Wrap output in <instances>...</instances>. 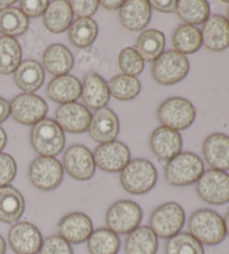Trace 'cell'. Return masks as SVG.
Segmentation results:
<instances>
[{
  "instance_id": "1",
  "label": "cell",
  "mask_w": 229,
  "mask_h": 254,
  "mask_svg": "<svg viewBox=\"0 0 229 254\" xmlns=\"http://www.w3.org/2000/svg\"><path fill=\"white\" fill-rule=\"evenodd\" d=\"M188 229L193 238L208 247L220 244L227 236L224 217L210 208L193 212L188 221Z\"/></svg>"
},
{
  "instance_id": "2",
  "label": "cell",
  "mask_w": 229,
  "mask_h": 254,
  "mask_svg": "<svg viewBox=\"0 0 229 254\" xmlns=\"http://www.w3.org/2000/svg\"><path fill=\"white\" fill-rule=\"evenodd\" d=\"M205 173L204 161L193 152H180L169 160L165 168V177L171 186L183 187L197 183Z\"/></svg>"
},
{
  "instance_id": "3",
  "label": "cell",
  "mask_w": 229,
  "mask_h": 254,
  "mask_svg": "<svg viewBox=\"0 0 229 254\" xmlns=\"http://www.w3.org/2000/svg\"><path fill=\"white\" fill-rule=\"evenodd\" d=\"M158 173L151 161L135 158L127 164L120 174V183L126 192L143 195L156 186Z\"/></svg>"
},
{
  "instance_id": "4",
  "label": "cell",
  "mask_w": 229,
  "mask_h": 254,
  "mask_svg": "<svg viewBox=\"0 0 229 254\" xmlns=\"http://www.w3.org/2000/svg\"><path fill=\"white\" fill-rule=\"evenodd\" d=\"M30 142L34 150L42 157H55L64 149V131L55 120L45 118L33 126Z\"/></svg>"
},
{
  "instance_id": "5",
  "label": "cell",
  "mask_w": 229,
  "mask_h": 254,
  "mask_svg": "<svg viewBox=\"0 0 229 254\" xmlns=\"http://www.w3.org/2000/svg\"><path fill=\"white\" fill-rule=\"evenodd\" d=\"M190 64L186 55L174 50L166 51L152 65V76L161 85H173L188 75Z\"/></svg>"
},
{
  "instance_id": "6",
  "label": "cell",
  "mask_w": 229,
  "mask_h": 254,
  "mask_svg": "<svg viewBox=\"0 0 229 254\" xmlns=\"http://www.w3.org/2000/svg\"><path fill=\"white\" fill-rule=\"evenodd\" d=\"M150 229L158 238L170 239L180 233L186 222V213L181 205L168 201L160 205L150 216Z\"/></svg>"
},
{
  "instance_id": "7",
  "label": "cell",
  "mask_w": 229,
  "mask_h": 254,
  "mask_svg": "<svg viewBox=\"0 0 229 254\" xmlns=\"http://www.w3.org/2000/svg\"><path fill=\"white\" fill-rule=\"evenodd\" d=\"M143 212L138 203L130 199L117 200L112 204L105 215L108 229L118 234H130L139 227Z\"/></svg>"
},
{
  "instance_id": "8",
  "label": "cell",
  "mask_w": 229,
  "mask_h": 254,
  "mask_svg": "<svg viewBox=\"0 0 229 254\" xmlns=\"http://www.w3.org/2000/svg\"><path fill=\"white\" fill-rule=\"evenodd\" d=\"M158 118L164 127L172 130H186L196 119V109L190 101L174 96L164 101L158 110Z\"/></svg>"
},
{
  "instance_id": "9",
  "label": "cell",
  "mask_w": 229,
  "mask_h": 254,
  "mask_svg": "<svg viewBox=\"0 0 229 254\" xmlns=\"http://www.w3.org/2000/svg\"><path fill=\"white\" fill-rule=\"evenodd\" d=\"M196 191L200 198L210 205L229 203V174L209 169L196 183Z\"/></svg>"
},
{
  "instance_id": "10",
  "label": "cell",
  "mask_w": 229,
  "mask_h": 254,
  "mask_svg": "<svg viewBox=\"0 0 229 254\" xmlns=\"http://www.w3.org/2000/svg\"><path fill=\"white\" fill-rule=\"evenodd\" d=\"M29 181L39 190L50 191L58 187L64 177V168L55 157H38L29 166Z\"/></svg>"
},
{
  "instance_id": "11",
  "label": "cell",
  "mask_w": 229,
  "mask_h": 254,
  "mask_svg": "<svg viewBox=\"0 0 229 254\" xmlns=\"http://www.w3.org/2000/svg\"><path fill=\"white\" fill-rule=\"evenodd\" d=\"M48 112L46 101L34 93H23L12 99L10 115L18 124L34 126L45 119Z\"/></svg>"
},
{
  "instance_id": "12",
  "label": "cell",
  "mask_w": 229,
  "mask_h": 254,
  "mask_svg": "<svg viewBox=\"0 0 229 254\" xmlns=\"http://www.w3.org/2000/svg\"><path fill=\"white\" fill-rule=\"evenodd\" d=\"M63 168L74 179L89 181L94 176L96 169L94 156L84 144H73L63 157Z\"/></svg>"
},
{
  "instance_id": "13",
  "label": "cell",
  "mask_w": 229,
  "mask_h": 254,
  "mask_svg": "<svg viewBox=\"0 0 229 254\" xmlns=\"http://www.w3.org/2000/svg\"><path fill=\"white\" fill-rule=\"evenodd\" d=\"M93 156L95 165L105 173H121L131 161L130 149L116 140L100 144Z\"/></svg>"
},
{
  "instance_id": "14",
  "label": "cell",
  "mask_w": 229,
  "mask_h": 254,
  "mask_svg": "<svg viewBox=\"0 0 229 254\" xmlns=\"http://www.w3.org/2000/svg\"><path fill=\"white\" fill-rule=\"evenodd\" d=\"M8 242L17 254H37L44 241L37 226L29 222H17L8 232Z\"/></svg>"
},
{
  "instance_id": "15",
  "label": "cell",
  "mask_w": 229,
  "mask_h": 254,
  "mask_svg": "<svg viewBox=\"0 0 229 254\" xmlns=\"http://www.w3.org/2000/svg\"><path fill=\"white\" fill-rule=\"evenodd\" d=\"M56 122L63 131L69 133H82L89 129L92 115L89 109L77 102L66 103L57 109Z\"/></svg>"
},
{
  "instance_id": "16",
  "label": "cell",
  "mask_w": 229,
  "mask_h": 254,
  "mask_svg": "<svg viewBox=\"0 0 229 254\" xmlns=\"http://www.w3.org/2000/svg\"><path fill=\"white\" fill-rule=\"evenodd\" d=\"M58 233L69 244H82L93 233V223L84 213H69L59 221Z\"/></svg>"
},
{
  "instance_id": "17",
  "label": "cell",
  "mask_w": 229,
  "mask_h": 254,
  "mask_svg": "<svg viewBox=\"0 0 229 254\" xmlns=\"http://www.w3.org/2000/svg\"><path fill=\"white\" fill-rule=\"evenodd\" d=\"M202 45L211 52H223L229 47V23L223 15H210L202 26Z\"/></svg>"
},
{
  "instance_id": "18",
  "label": "cell",
  "mask_w": 229,
  "mask_h": 254,
  "mask_svg": "<svg viewBox=\"0 0 229 254\" xmlns=\"http://www.w3.org/2000/svg\"><path fill=\"white\" fill-rule=\"evenodd\" d=\"M202 155L211 169L229 170V135L222 132L211 133L202 144Z\"/></svg>"
},
{
  "instance_id": "19",
  "label": "cell",
  "mask_w": 229,
  "mask_h": 254,
  "mask_svg": "<svg viewBox=\"0 0 229 254\" xmlns=\"http://www.w3.org/2000/svg\"><path fill=\"white\" fill-rule=\"evenodd\" d=\"M120 131V122L117 116L111 109L102 108L92 116L89 127L90 137L96 142L108 143L116 139Z\"/></svg>"
},
{
  "instance_id": "20",
  "label": "cell",
  "mask_w": 229,
  "mask_h": 254,
  "mask_svg": "<svg viewBox=\"0 0 229 254\" xmlns=\"http://www.w3.org/2000/svg\"><path fill=\"white\" fill-rule=\"evenodd\" d=\"M150 147L160 160L169 161L181 152L182 139L178 131L160 127L150 137Z\"/></svg>"
},
{
  "instance_id": "21",
  "label": "cell",
  "mask_w": 229,
  "mask_h": 254,
  "mask_svg": "<svg viewBox=\"0 0 229 254\" xmlns=\"http://www.w3.org/2000/svg\"><path fill=\"white\" fill-rule=\"evenodd\" d=\"M151 15V6L148 0H127L118 11L122 26L131 32H139L147 27Z\"/></svg>"
},
{
  "instance_id": "22",
  "label": "cell",
  "mask_w": 229,
  "mask_h": 254,
  "mask_svg": "<svg viewBox=\"0 0 229 254\" xmlns=\"http://www.w3.org/2000/svg\"><path fill=\"white\" fill-rule=\"evenodd\" d=\"M47 95L59 104L76 102L82 94V84L74 75H60L53 78L47 86Z\"/></svg>"
},
{
  "instance_id": "23",
  "label": "cell",
  "mask_w": 229,
  "mask_h": 254,
  "mask_svg": "<svg viewBox=\"0 0 229 254\" xmlns=\"http://www.w3.org/2000/svg\"><path fill=\"white\" fill-rule=\"evenodd\" d=\"M82 99L86 108L100 110L105 108L110 100V91L108 83L96 73H91L84 77L82 84Z\"/></svg>"
},
{
  "instance_id": "24",
  "label": "cell",
  "mask_w": 229,
  "mask_h": 254,
  "mask_svg": "<svg viewBox=\"0 0 229 254\" xmlns=\"http://www.w3.org/2000/svg\"><path fill=\"white\" fill-rule=\"evenodd\" d=\"M25 198L21 192L11 185L0 187V222L17 223L25 212Z\"/></svg>"
},
{
  "instance_id": "25",
  "label": "cell",
  "mask_w": 229,
  "mask_h": 254,
  "mask_svg": "<svg viewBox=\"0 0 229 254\" xmlns=\"http://www.w3.org/2000/svg\"><path fill=\"white\" fill-rule=\"evenodd\" d=\"M73 11L69 1L54 0L48 3L43 15L44 25L53 34H61L67 30L73 21Z\"/></svg>"
},
{
  "instance_id": "26",
  "label": "cell",
  "mask_w": 229,
  "mask_h": 254,
  "mask_svg": "<svg viewBox=\"0 0 229 254\" xmlns=\"http://www.w3.org/2000/svg\"><path fill=\"white\" fill-rule=\"evenodd\" d=\"M15 83L24 93L38 91L45 81V71L41 63L35 60H25L15 72Z\"/></svg>"
},
{
  "instance_id": "27",
  "label": "cell",
  "mask_w": 229,
  "mask_h": 254,
  "mask_svg": "<svg viewBox=\"0 0 229 254\" xmlns=\"http://www.w3.org/2000/svg\"><path fill=\"white\" fill-rule=\"evenodd\" d=\"M43 63L48 72L55 76L66 75L74 66V58L70 51L63 44H53L46 48L43 55Z\"/></svg>"
},
{
  "instance_id": "28",
  "label": "cell",
  "mask_w": 229,
  "mask_h": 254,
  "mask_svg": "<svg viewBox=\"0 0 229 254\" xmlns=\"http://www.w3.org/2000/svg\"><path fill=\"white\" fill-rule=\"evenodd\" d=\"M126 254H156L158 236L150 226H139L127 235L124 244Z\"/></svg>"
},
{
  "instance_id": "29",
  "label": "cell",
  "mask_w": 229,
  "mask_h": 254,
  "mask_svg": "<svg viewBox=\"0 0 229 254\" xmlns=\"http://www.w3.org/2000/svg\"><path fill=\"white\" fill-rule=\"evenodd\" d=\"M166 46V38L164 33L157 29H148L140 34L136 39L135 50L143 61L155 62L164 53Z\"/></svg>"
},
{
  "instance_id": "30",
  "label": "cell",
  "mask_w": 229,
  "mask_h": 254,
  "mask_svg": "<svg viewBox=\"0 0 229 254\" xmlns=\"http://www.w3.org/2000/svg\"><path fill=\"white\" fill-rule=\"evenodd\" d=\"M29 19L16 7L0 9V34L6 37H16L27 32Z\"/></svg>"
},
{
  "instance_id": "31",
  "label": "cell",
  "mask_w": 229,
  "mask_h": 254,
  "mask_svg": "<svg viewBox=\"0 0 229 254\" xmlns=\"http://www.w3.org/2000/svg\"><path fill=\"white\" fill-rule=\"evenodd\" d=\"M175 11L187 25H204L210 17V6L206 0H179Z\"/></svg>"
},
{
  "instance_id": "32",
  "label": "cell",
  "mask_w": 229,
  "mask_h": 254,
  "mask_svg": "<svg viewBox=\"0 0 229 254\" xmlns=\"http://www.w3.org/2000/svg\"><path fill=\"white\" fill-rule=\"evenodd\" d=\"M172 44L174 51L183 55L197 53L202 46L200 29L187 24L180 25L172 35Z\"/></svg>"
},
{
  "instance_id": "33",
  "label": "cell",
  "mask_w": 229,
  "mask_h": 254,
  "mask_svg": "<svg viewBox=\"0 0 229 254\" xmlns=\"http://www.w3.org/2000/svg\"><path fill=\"white\" fill-rule=\"evenodd\" d=\"M99 26L92 18H77L68 28V38L75 47L86 48L95 42Z\"/></svg>"
},
{
  "instance_id": "34",
  "label": "cell",
  "mask_w": 229,
  "mask_h": 254,
  "mask_svg": "<svg viewBox=\"0 0 229 254\" xmlns=\"http://www.w3.org/2000/svg\"><path fill=\"white\" fill-rule=\"evenodd\" d=\"M120 247L118 235L108 227L93 231L87 240V250L91 254H117Z\"/></svg>"
},
{
  "instance_id": "35",
  "label": "cell",
  "mask_w": 229,
  "mask_h": 254,
  "mask_svg": "<svg viewBox=\"0 0 229 254\" xmlns=\"http://www.w3.org/2000/svg\"><path fill=\"white\" fill-rule=\"evenodd\" d=\"M21 46L16 38L0 37V74L9 75L21 63Z\"/></svg>"
},
{
  "instance_id": "36",
  "label": "cell",
  "mask_w": 229,
  "mask_h": 254,
  "mask_svg": "<svg viewBox=\"0 0 229 254\" xmlns=\"http://www.w3.org/2000/svg\"><path fill=\"white\" fill-rule=\"evenodd\" d=\"M110 95L118 101H130L136 98L141 92V83L134 76L125 74L114 76L108 83Z\"/></svg>"
},
{
  "instance_id": "37",
  "label": "cell",
  "mask_w": 229,
  "mask_h": 254,
  "mask_svg": "<svg viewBox=\"0 0 229 254\" xmlns=\"http://www.w3.org/2000/svg\"><path fill=\"white\" fill-rule=\"evenodd\" d=\"M165 251L166 254H205L204 245L190 233H179L168 239Z\"/></svg>"
},
{
  "instance_id": "38",
  "label": "cell",
  "mask_w": 229,
  "mask_h": 254,
  "mask_svg": "<svg viewBox=\"0 0 229 254\" xmlns=\"http://www.w3.org/2000/svg\"><path fill=\"white\" fill-rule=\"evenodd\" d=\"M117 63L123 74L134 77L140 75L144 67V61L133 47L123 48L118 54Z\"/></svg>"
},
{
  "instance_id": "39",
  "label": "cell",
  "mask_w": 229,
  "mask_h": 254,
  "mask_svg": "<svg viewBox=\"0 0 229 254\" xmlns=\"http://www.w3.org/2000/svg\"><path fill=\"white\" fill-rule=\"evenodd\" d=\"M41 254H74L70 244L59 235H51L43 242Z\"/></svg>"
},
{
  "instance_id": "40",
  "label": "cell",
  "mask_w": 229,
  "mask_h": 254,
  "mask_svg": "<svg viewBox=\"0 0 229 254\" xmlns=\"http://www.w3.org/2000/svg\"><path fill=\"white\" fill-rule=\"evenodd\" d=\"M17 175L16 160L10 155L0 152V187L7 186Z\"/></svg>"
},
{
  "instance_id": "41",
  "label": "cell",
  "mask_w": 229,
  "mask_h": 254,
  "mask_svg": "<svg viewBox=\"0 0 229 254\" xmlns=\"http://www.w3.org/2000/svg\"><path fill=\"white\" fill-rule=\"evenodd\" d=\"M73 15L78 18H91L99 9L100 1L98 0H72L69 1Z\"/></svg>"
},
{
  "instance_id": "42",
  "label": "cell",
  "mask_w": 229,
  "mask_h": 254,
  "mask_svg": "<svg viewBox=\"0 0 229 254\" xmlns=\"http://www.w3.org/2000/svg\"><path fill=\"white\" fill-rule=\"evenodd\" d=\"M50 1L47 0H23L19 2L20 10L27 17L37 18L44 15Z\"/></svg>"
},
{
  "instance_id": "43",
  "label": "cell",
  "mask_w": 229,
  "mask_h": 254,
  "mask_svg": "<svg viewBox=\"0 0 229 254\" xmlns=\"http://www.w3.org/2000/svg\"><path fill=\"white\" fill-rule=\"evenodd\" d=\"M150 6L161 12H172L177 7L175 0H150Z\"/></svg>"
},
{
  "instance_id": "44",
  "label": "cell",
  "mask_w": 229,
  "mask_h": 254,
  "mask_svg": "<svg viewBox=\"0 0 229 254\" xmlns=\"http://www.w3.org/2000/svg\"><path fill=\"white\" fill-rule=\"evenodd\" d=\"M10 116V103L0 96V124L5 122Z\"/></svg>"
},
{
  "instance_id": "45",
  "label": "cell",
  "mask_w": 229,
  "mask_h": 254,
  "mask_svg": "<svg viewBox=\"0 0 229 254\" xmlns=\"http://www.w3.org/2000/svg\"><path fill=\"white\" fill-rule=\"evenodd\" d=\"M123 3H124L123 0H102V1H100V5L109 10L120 9Z\"/></svg>"
},
{
  "instance_id": "46",
  "label": "cell",
  "mask_w": 229,
  "mask_h": 254,
  "mask_svg": "<svg viewBox=\"0 0 229 254\" xmlns=\"http://www.w3.org/2000/svg\"><path fill=\"white\" fill-rule=\"evenodd\" d=\"M7 143V134L5 132V130H3L1 127H0V152L3 148H5Z\"/></svg>"
},
{
  "instance_id": "47",
  "label": "cell",
  "mask_w": 229,
  "mask_h": 254,
  "mask_svg": "<svg viewBox=\"0 0 229 254\" xmlns=\"http://www.w3.org/2000/svg\"><path fill=\"white\" fill-rule=\"evenodd\" d=\"M224 222H225V227H226V235L229 238V209L224 217Z\"/></svg>"
},
{
  "instance_id": "48",
  "label": "cell",
  "mask_w": 229,
  "mask_h": 254,
  "mask_svg": "<svg viewBox=\"0 0 229 254\" xmlns=\"http://www.w3.org/2000/svg\"><path fill=\"white\" fill-rule=\"evenodd\" d=\"M6 253V242L5 239L0 235V254H5Z\"/></svg>"
},
{
  "instance_id": "49",
  "label": "cell",
  "mask_w": 229,
  "mask_h": 254,
  "mask_svg": "<svg viewBox=\"0 0 229 254\" xmlns=\"http://www.w3.org/2000/svg\"><path fill=\"white\" fill-rule=\"evenodd\" d=\"M16 1H14V0H12V1H0V6H2L3 8H8L9 6H11V5H14Z\"/></svg>"
},
{
  "instance_id": "50",
  "label": "cell",
  "mask_w": 229,
  "mask_h": 254,
  "mask_svg": "<svg viewBox=\"0 0 229 254\" xmlns=\"http://www.w3.org/2000/svg\"><path fill=\"white\" fill-rule=\"evenodd\" d=\"M226 19L228 20V23H229V6H228V9H227V17H226Z\"/></svg>"
}]
</instances>
